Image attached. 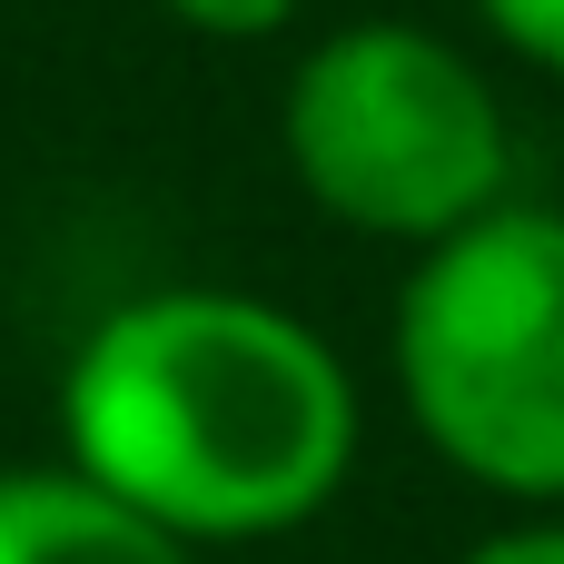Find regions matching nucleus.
Returning a JSON list of instances; mask_svg holds the SVG:
<instances>
[{
	"label": "nucleus",
	"instance_id": "obj_1",
	"mask_svg": "<svg viewBox=\"0 0 564 564\" xmlns=\"http://www.w3.org/2000/svg\"><path fill=\"white\" fill-rule=\"evenodd\" d=\"M357 436L347 357L248 288L119 297L59 377V466L188 555L317 525L347 496Z\"/></svg>",
	"mask_w": 564,
	"mask_h": 564
},
{
	"label": "nucleus",
	"instance_id": "obj_2",
	"mask_svg": "<svg viewBox=\"0 0 564 564\" xmlns=\"http://www.w3.org/2000/svg\"><path fill=\"white\" fill-rule=\"evenodd\" d=\"M416 436L506 506H564V208L496 198L397 288Z\"/></svg>",
	"mask_w": 564,
	"mask_h": 564
},
{
	"label": "nucleus",
	"instance_id": "obj_3",
	"mask_svg": "<svg viewBox=\"0 0 564 564\" xmlns=\"http://www.w3.org/2000/svg\"><path fill=\"white\" fill-rule=\"evenodd\" d=\"M278 149L307 208L397 248H436L516 198V129L496 79L416 20H347L307 40L278 99Z\"/></svg>",
	"mask_w": 564,
	"mask_h": 564
},
{
	"label": "nucleus",
	"instance_id": "obj_4",
	"mask_svg": "<svg viewBox=\"0 0 564 564\" xmlns=\"http://www.w3.org/2000/svg\"><path fill=\"white\" fill-rule=\"evenodd\" d=\"M0 564H188L178 535L99 496L79 466H10L0 476Z\"/></svg>",
	"mask_w": 564,
	"mask_h": 564
},
{
	"label": "nucleus",
	"instance_id": "obj_5",
	"mask_svg": "<svg viewBox=\"0 0 564 564\" xmlns=\"http://www.w3.org/2000/svg\"><path fill=\"white\" fill-rule=\"evenodd\" d=\"M476 20H486L516 59H535L545 79H564V0H476Z\"/></svg>",
	"mask_w": 564,
	"mask_h": 564
},
{
	"label": "nucleus",
	"instance_id": "obj_6",
	"mask_svg": "<svg viewBox=\"0 0 564 564\" xmlns=\"http://www.w3.org/2000/svg\"><path fill=\"white\" fill-rule=\"evenodd\" d=\"M178 30H198V40H278L307 0H159Z\"/></svg>",
	"mask_w": 564,
	"mask_h": 564
},
{
	"label": "nucleus",
	"instance_id": "obj_7",
	"mask_svg": "<svg viewBox=\"0 0 564 564\" xmlns=\"http://www.w3.org/2000/svg\"><path fill=\"white\" fill-rule=\"evenodd\" d=\"M456 564H564V506H525L516 525L476 535Z\"/></svg>",
	"mask_w": 564,
	"mask_h": 564
}]
</instances>
